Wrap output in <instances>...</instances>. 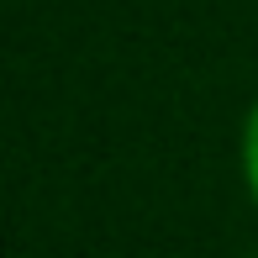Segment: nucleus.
I'll use <instances>...</instances> for the list:
<instances>
[{"label":"nucleus","instance_id":"obj_1","mask_svg":"<svg viewBox=\"0 0 258 258\" xmlns=\"http://www.w3.org/2000/svg\"><path fill=\"white\" fill-rule=\"evenodd\" d=\"M242 179H248V195L258 206V100H253L248 121H242Z\"/></svg>","mask_w":258,"mask_h":258}]
</instances>
